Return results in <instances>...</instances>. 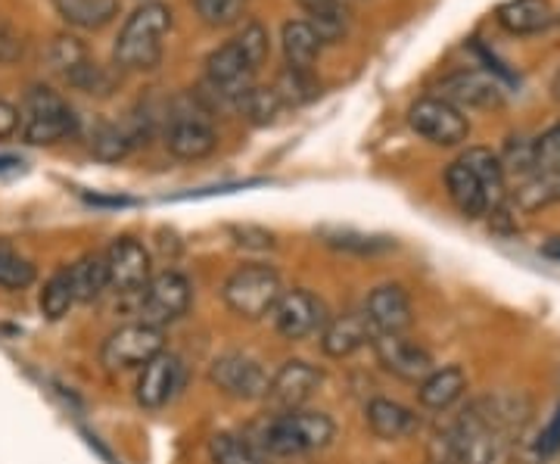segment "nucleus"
Wrapping results in <instances>:
<instances>
[{"label": "nucleus", "instance_id": "obj_26", "mask_svg": "<svg viewBox=\"0 0 560 464\" xmlns=\"http://www.w3.org/2000/svg\"><path fill=\"white\" fill-rule=\"evenodd\" d=\"M54 7L75 28H103L119 13V0H54Z\"/></svg>", "mask_w": 560, "mask_h": 464}, {"label": "nucleus", "instance_id": "obj_2", "mask_svg": "<svg viewBox=\"0 0 560 464\" xmlns=\"http://www.w3.org/2000/svg\"><path fill=\"white\" fill-rule=\"evenodd\" d=\"M334 437H337V425L330 415L315 408H290V411H278L275 418H265L261 425L253 427L246 440L268 462V459H300L308 452L327 449Z\"/></svg>", "mask_w": 560, "mask_h": 464}, {"label": "nucleus", "instance_id": "obj_44", "mask_svg": "<svg viewBox=\"0 0 560 464\" xmlns=\"http://www.w3.org/2000/svg\"><path fill=\"white\" fill-rule=\"evenodd\" d=\"M555 97L560 101V72H558V79H555Z\"/></svg>", "mask_w": 560, "mask_h": 464}, {"label": "nucleus", "instance_id": "obj_30", "mask_svg": "<svg viewBox=\"0 0 560 464\" xmlns=\"http://www.w3.org/2000/svg\"><path fill=\"white\" fill-rule=\"evenodd\" d=\"M209 459L212 464H265L259 449L241 433H215L209 440Z\"/></svg>", "mask_w": 560, "mask_h": 464}, {"label": "nucleus", "instance_id": "obj_12", "mask_svg": "<svg viewBox=\"0 0 560 464\" xmlns=\"http://www.w3.org/2000/svg\"><path fill=\"white\" fill-rule=\"evenodd\" d=\"M408 121L420 138L440 143V147H455V143L467 141V135H470V121L464 119V113L442 97H423L415 103L408 113Z\"/></svg>", "mask_w": 560, "mask_h": 464}, {"label": "nucleus", "instance_id": "obj_41", "mask_svg": "<svg viewBox=\"0 0 560 464\" xmlns=\"http://www.w3.org/2000/svg\"><path fill=\"white\" fill-rule=\"evenodd\" d=\"M302 7L312 13V16H318V13H327V10H337V0H300Z\"/></svg>", "mask_w": 560, "mask_h": 464}, {"label": "nucleus", "instance_id": "obj_42", "mask_svg": "<svg viewBox=\"0 0 560 464\" xmlns=\"http://www.w3.org/2000/svg\"><path fill=\"white\" fill-rule=\"evenodd\" d=\"M20 165H22L20 160H13V156H3V160H0V172H20Z\"/></svg>", "mask_w": 560, "mask_h": 464}, {"label": "nucleus", "instance_id": "obj_38", "mask_svg": "<svg viewBox=\"0 0 560 464\" xmlns=\"http://www.w3.org/2000/svg\"><path fill=\"white\" fill-rule=\"evenodd\" d=\"M560 449V405L551 411V418L545 421V427L539 430V437H536V443H533V452L539 455L541 462L545 459H551V455H558Z\"/></svg>", "mask_w": 560, "mask_h": 464}, {"label": "nucleus", "instance_id": "obj_34", "mask_svg": "<svg viewBox=\"0 0 560 464\" xmlns=\"http://www.w3.org/2000/svg\"><path fill=\"white\" fill-rule=\"evenodd\" d=\"M237 109H241L243 116L253 121V125H268V121H275V116L283 109V103H280V97L275 94V88H249L241 101H237Z\"/></svg>", "mask_w": 560, "mask_h": 464}, {"label": "nucleus", "instance_id": "obj_7", "mask_svg": "<svg viewBox=\"0 0 560 464\" xmlns=\"http://www.w3.org/2000/svg\"><path fill=\"white\" fill-rule=\"evenodd\" d=\"M190 303H194L190 281L175 268H165L138 290V322L165 330L168 324L187 315Z\"/></svg>", "mask_w": 560, "mask_h": 464}, {"label": "nucleus", "instance_id": "obj_28", "mask_svg": "<svg viewBox=\"0 0 560 464\" xmlns=\"http://www.w3.org/2000/svg\"><path fill=\"white\" fill-rule=\"evenodd\" d=\"M514 202L523 212H536V209H545L551 202H560V172H533L517 187Z\"/></svg>", "mask_w": 560, "mask_h": 464}, {"label": "nucleus", "instance_id": "obj_36", "mask_svg": "<svg viewBox=\"0 0 560 464\" xmlns=\"http://www.w3.org/2000/svg\"><path fill=\"white\" fill-rule=\"evenodd\" d=\"M194 3H197L200 20L206 25H215V28L234 25L246 10V0H194Z\"/></svg>", "mask_w": 560, "mask_h": 464}, {"label": "nucleus", "instance_id": "obj_23", "mask_svg": "<svg viewBox=\"0 0 560 464\" xmlns=\"http://www.w3.org/2000/svg\"><path fill=\"white\" fill-rule=\"evenodd\" d=\"M467 393V371L460 364L433 368L418 384V403L430 411H448Z\"/></svg>", "mask_w": 560, "mask_h": 464}, {"label": "nucleus", "instance_id": "obj_8", "mask_svg": "<svg viewBox=\"0 0 560 464\" xmlns=\"http://www.w3.org/2000/svg\"><path fill=\"white\" fill-rule=\"evenodd\" d=\"M165 349V334L160 327L150 324H121L119 330H113L101 346V362L106 371H131L143 368L150 359H156Z\"/></svg>", "mask_w": 560, "mask_h": 464}, {"label": "nucleus", "instance_id": "obj_43", "mask_svg": "<svg viewBox=\"0 0 560 464\" xmlns=\"http://www.w3.org/2000/svg\"><path fill=\"white\" fill-rule=\"evenodd\" d=\"M545 253H548V256H560V237L555 243H548V246H545Z\"/></svg>", "mask_w": 560, "mask_h": 464}, {"label": "nucleus", "instance_id": "obj_16", "mask_svg": "<svg viewBox=\"0 0 560 464\" xmlns=\"http://www.w3.org/2000/svg\"><path fill=\"white\" fill-rule=\"evenodd\" d=\"M103 259L109 271V287L119 293H138L140 287L153 278V259L147 246L135 237H116L103 253Z\"/></svg>", "mask_w": 560, "mask_h": 464}, {"label": "nucleus", "instance_id": "obj_39", "mask_svg": "<svg viewBox=\"0 0 560 464\" xmlns=\"http://www.w3.org/2000/svg\"><path fill=\"white\" fill-rule=\"evenodd\" d=\"M22 57V35L7 20H0V62L10 66Z\"/></svg>", "mask_w": 560, "mask_h": 464}, {"label": "nucleus", "instance_id": "obj_15", "mask_svg": "<svg viewBox=\"0 0 560 464\" xmlns=\"http://www.w3.org/2000/svg\"><path fill=\"white\" fill-rule=\"evenodd\" d=\"M253 76H256V66L237 47V40L221 44L219 50H212L206 60V81L224 101H241L243 94L253 88Z\"/></svg>", "mask_w": 560, "mask_h": 464}, {"label": "nucleus", "instance_id": "obj_14", "mask_svg": "<svg viewBox=\"0 0 560 464\" xmlns=\"http://www.w3.org/2000/svg\"><path fill=\"white\" fill-rule=\"evenodd\" d=\"M371 346H374V356L383 364V371H389L393 378L408 381V384H420L436 368L430 349L405 334H377Z\"/></svg>", "mask_w": 560, "mask_h": 464}, {"label": "nucleus", "instance_id": "obj_4", "mask_svg": "<svg viewBox=\"0 0 560 464\" xmlns=\"http://www.w3.org/2000/svg\"><path fill=\"white\" fill-rule=\"evenodd\" d=\"M172 28V10L165 3H143L128 16L116 40V62L121 69H153L162 60V40Z\"/></svg>", "mask_w": 560, "mask_h": 464}, {"label": "nucleus", "instance_id": "obj_9", "mask_svg": "<svg viewBox=\"0 0 560 464\" xmlns=\"http://www.w3.org/2000/svg\"><path fill=\"white\" fill-rule=\"evenodd\" d=\"M209 381L212 386H219L224 396L253 403V399H265L271 374L265 371V364L246 352H221L219 359H212L209 364Z\"/></svg>", "mask_w": 560, "mask_h": 464}, {"label": "nucleus", "instance_id": "obj_25", "mask_svg": "<svg viewBox=\"0 0 560 464\" xmlns=\"http://www.w3.org/2000/svg\"><path fill=\"white\" fill-rule=\"evenodd\" d=\"M69 278L75 290V303H97L109 290V271L103 253H88L75 265H69Z\"/></svg>", "mask_w": 560, "mask_h": 464}, {"label": "nucleus", "instance_id": "obj_22", "mask_svg": "<svg viewBox=\"0 0 560 464\" xmlns=\"http://www.w3.org/2000/svg\"><path fill=\"white\" fill-rule=\"evenodd\" d=\"M442 101L452 103V106H501L504 101V91L501 84L492 76L486 72H477V69H464V72H455L440 84Z\"/></svg>", "mask_w": 560, "mask_h": 464}, {"label": "nucleus", "instance_id": "obj_13", "mask_svg": "<svg viewBox=\"0 0 560 464\" xmlns=\"http://www.w3.org/2000/svg\"><path fill=\"white\" fill-rule=\"evenodd\" d=\"M219 143V135L212 128V121L206 119L202 109H175V116L165 125V147L172 156L187 162L206 160Z\"/></svg>", "mask_w": 560, "mask_h": 464}, {"label": "nucleus", "instance_id": "obj_19", "mask_svg": "<svg viewBox=\"0 0 560 464\" xmlns=\"http://www.w3.org/2000/svg\"><path fill=\"white\" fill-rule=\"evenodd\" d=\"M364 315L374 327V334H408L415 324V305L401 283H381L371 290Z\"/></svg>", "mask_w": 560, "mask_h": 464}, {"label": "nucleus", "instance_id": "obj_3", "mask_svg": "<svg viewBox=\"0 0 560 464\" xmlns=\"http://www.w3.org/2000/svg\"><path fill=\"white\" fill-rule=\"evenodd\" d=\"M445 187L460 216L467 219H482L489 212H499L508 197L501 160L486 147H474L452 162L445 169Z\"/></svg>", "mask_w": 560, "mask_h": 464}, {"label": "nucleus", "instance_id": "obj_20", "mask_svg": "<svg viewBox=\"0 0 560 464\" xmlns=\"http://www.w3.org/2000/svg\"><path fill=\"white\" fill-rule=\"evenodd\" d=\"M374 327L364 312H342L320 327V352L330 359H349L361 346L374 344Z\"/></svg>", "mask_w": 560, "mask_h": 464}, {"label": "nucleus", "instance_id": "obj_27", "mask_svg": "<svg viewBox=\"0 0 560 464\" xmlns=\"http://www.w3.org/2000/svg\"><path fill=\"white\" fill-rule=\"evenodd\" d=\"M320 40L312 22H287L283 25V57L293 69H312L318 60Z\"/></svg>", "mask_w": 560, "mask_h": 464}, {"label": "nucleus", "instance_id": "obj_10", "mask_svg": "<svg viewBox=\"0 0 560 464\" xmlns=\"http://www.w3.org/2000/svg\"><path fill=\"white\" fill-rule=\"evenodd\" d=\"M271 322L283 340H305L312 334H320V327L327 324V305L318 300L312 290L305 287H293V290H283L280 300L271 309Z\"/></svg>", "mask_w": 560, "mask_h": 464}, {"label": "nucleus", "instance_id": "obj_6", "mask_svg": "<svg viewBox=\"0 0 560 464\" xmlns=\"http://www.w3.org/2000/svg\"><path fill=\"white\" fill-rule=\"evenodd\" d=\"M22 138L35 147L44 143H57L72 138L79 131V116L69 103L62 101L57 91L50 88H32L25 94L20 113Z\"/></svg>", "mask_w": 560, "mask_h": 464}, {"label": "nucleus", "instance_id": "obj_21", "mask_svg": "<svg viewBox=\"0 0 560 464\" xmlns=\"http://www.w3.org/2000/svg\"><path fill=\"white\" fill-rule=\"evenodd\" d=\"M364 425H368V430H371L377 440L396 443V440H408V437L418 433L420 415L415 408L396 403V399L377 396V399H371L368 408H364Z\"/></svg>", "mask_w": 560, "mask_h": 464}, {"label": "nucleus", "instance_id": "obj_37", "mask_svg": "<svg viewBox=\"0 0 560 464\" xmlns=\"http://www.w3.org/2000/svg\"><path fill=\"white\" fill-rule=\"evenodd\" d=\"M237 47H241L243 54L249 57V62L259 69L265 57H268V32L261 28L259 22H253V25H246L241 35H237Z\"/></svg>", "mask_w": 560, "mask_h": 464}, {"label": "nucleus", "instance_id": "obj_40", "mask_svg": "<svg viewBox=\"0 0 560 464\" xmlns=\"http://www.w3.org/2000/svg\"><path fill=\"white\" fill-rule=\"evenodd\" d=\"M16 128H20V109H16L13 103L0 101V141L10 138Z\"/></svg>", "mask_w": 560, "mask_h": 464}, {"label": "nucleus", "instance_id": "obj_31", "mask_svg": "<svg viewBox=\"0 0 560 464\" xmlns=\"http://www.w3.org/2000/svg\"><path fill=\"white\" fill-rule=\"evenodd\" d=\"M135 147V138L128 135V128L121 125H109V121H101L94 131H91V153L103 162H116L121 156H128Z\"/></svg>", "mask_w": 560, "mask_h": 464}, {"label": "nucleus", "instance_id": "obj_5", "mask_svg": "<svg viewBox=\"0 0 560 464\" xmlns=\"http://www.w3.org/2000/svg\"><path fill=\"white\" fill-rule=\"evenodd\" d=\"M283 293V281L271 265L249 263L234 268L228 275V281L221 287V300L224 305L246 322H259L265 315H271V309Z\"/></svg>", "mask_w": 560, "mask_h": 464}, {"label": "nucleus", "instance_id": "obj_32", "mask_svg": "<svg viewBox=\"0 0 560 464\" xmlns=\"http://www.w3.org/2000/svg\"><path fill=\"white\" fill-rule=\"evenodd\" d=\"M35 265L25 259L13 243L0 241V287L3 290H25L35 283Z\"/></svg>", "mask_w": 560, "mask_h": 464}, {"label": "nucleus", "instance_id": "obj_11", "mask_svg": "<svg viewBox=\"0 0 560 464\" xmlns=\"http://www.w3.org/2000/svg\"><path fill=\"white\" fill-rule=\"evenodd\" d=\"M184 381H187L184 362H180L175 352H165L162 349L156 359H150V362L140 368L138 386H135L138 405L147 408V411H160V408H165L184 390Z\"/></svg>", "mask_w": 560, "mask_h": 464}, {"label": "nucleus", "instance_id": "obj_1", "mask_svg": "<svg viewBox=\"0 0 560 464\" xmlns=\"http://www.w3.org/2000/svg\"><path fill=\"white\" fill-rule=\"evenodd\" d=\"M526 399L511 393L480 396L436 437V464H495L508 437L521 430Z\"/></svg>", "mask_w": 560, "mask_h": 464}, {"label": "nucleus", "instance_id": "obj_45", "mask_svg": "<svg viewBox=\"0 0 560 464\" xmlns=\"http://www.w3.org/2000/svg\"><path fill=\"white\" fill-rule=\"evenodd\" d=\"M433 464H436V462H433Z\"/></svg>", "mask_w": 560, "mask_h": 464}, {"label": "nucleus", "instance_id": "obj_33", "mask_svg": "<svg viewBox=\"0 0 560 464\" xmlns=\"http://www.w3.org/2000/svg\"><path fill=\"white\" fill-rule=\"evenodd\" d=\"M275 94L280 97V103H308L312 97H318V81L312 79V69L287 66L275 84Z\"/></svg>", "mask_w": 560, "mask_h": 464}, {"label": "nucleus", "instance_id": "obj_18", "mask_svg": "<svg viewBox=\"0 0 560 464\" xmlns=\"http://www.w3.org/2000/svg\"><path fill=\"white\" fill-rule=\"evenodd\" d=\"M50 62L60 72L62 79L69 81L72 88H79L84 94H106L109 91V79L103 76V69L97 62H91L88 50L81 47L79 38L72 35H60L50 47Z\"/></svg>", "mask_w": 560, "mask_h": 464}, {"label": "nucleus", "instance_id": "obj_17", "mask_svg": "<svg viewBox=\"0 0 560 464\" xmlns=\"http://www.w3.org/2000/svg\"><path fill=\"white\" fill-rule=\"evenodd\" d=\"M320 371L305 359H290L283 362L271 374L268 381V393H265V403L275 405L278 411H290V408H302L315 396V390L320 386Z\"/></svg>", "mask_w": 560, "mask_h": 464}, {"label": "nucleus", "instance_id": "obj_24", "mask_svg": "<svg viewBox=\"0 0 560 464\" xmlns=\"http://www.w3.org/2000/svg\"><path fill=\"white\" fill-rule=\"evenodd\" d=\"M499 22L511 35H536L555 22L548 0H508L499 10Z\"/></svg>", "mask_w": 560, "mask_h": 464}, {"label": "nucleus", "instance_id": "obj_29", "mask_svg": "<svg viewBox=\"0 0 560 464\" xmlns=\"http://www.w3.org/2000/svg\"><path fill=\"white\" fill-rule=\"evenodd\" d=\"M72 305H75L72 278H69V268H60V271L50 275V281L44 283V290H40V312H44V318L60 322V318L69 315Z\"/></svg>", "mask_w": 560, "mask_h": 464}, {"label": "nucleus", "instance_id": "obj_35", "mask_svg": "<svg viewBox=\"0 0 560 464\" xmlns=\"http://www.w3.org/2000/svg\"><path fill=\"white\" fill-rule=\"evenodd\" d=\"M533 172H560V121L533 141Z\"/></svg>", "mask_w": 560, "mask_h": 464}]
</instances>
